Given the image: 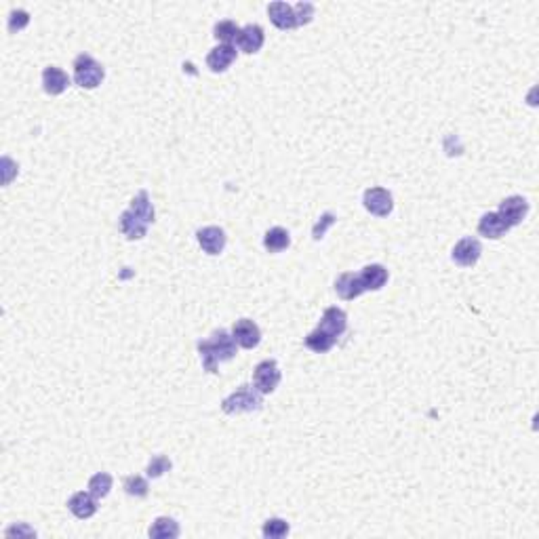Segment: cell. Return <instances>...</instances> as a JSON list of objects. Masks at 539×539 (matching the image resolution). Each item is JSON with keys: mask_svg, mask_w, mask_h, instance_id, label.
Returning a JSON list of instances; mask_svg holds the SVG:
<instances>
[{"mask_svg": "<svg viewBox=\"0 0 539 539\" xmlns=\"http://www.w3.org/2000/svg\"><path fill=\"white\" fill-rule=\"evenodd\" d=\"M264 42H266V34H264V28H262V25H255V23L240 28V32H238V38H236V47H238L243 53H247V55H253V53H257V51L264 47Z\"/></svg>", "mask_w": 539, "mask_h": 539, "instance_id": "cell-10", "label": "cell"}, {"mask_svg": "<svg viewBox=\"0 0 539 539\" xmlns=\"http://www.w3.org/2000/svg\"><path fill=\"white\" fill-rule=\"evenodd\" d=\"M129 211H131V213H135L139 219H144L148 226H150V224H154V207H152L150 196H148V192H146V190H141V192H139V194L131 200Z\"/></svg>", "mask_w": 539, "mask_h": 539, "instance_id": "cell-22", "label": "cell"}, {"mask_svg": "<svg viewBox=\"0 0 539 539\" xmlns=\"http://www.w3.org/2000/svg\"><path fill=\"white\" fill-rule=\"evenodd\" d=\"M335 342H337V337H333V335H329L327 331H323V329L316 327L312 333H308V337H306V348L312 350V352H316V354H325V352H329V350L335 346Z\"/></svg>", "mask_w": 539, "mask_h": 539, "instance_id": "cell-20", "label": "cell"}, {"mask_svg": "<svg viewBox=\"0 0 539 539\" xmlns=\"http://www.w3.org/2000/svg\"><path fill=\"white\" fill-rule=\"evenodd\" d=\"M527 213H529V202H527V198H523V196L504 198L502 204H499V211H497V215H499L510 228L523 224V219L527 217Z\"/></svg>", "mask_w": 539, "mask_h": 539, "instance_id": "cell-7", "label": "cell"}, {"mask_svg": "<svg viewBox=\"0 0 539 539\" xmlns=\"http://www.w3.org/2000/svg\"><path fill=\"white\" fill-rule=\"evenodd\" d=\"M364 209L375 217H388L394 209L392 194L386 187H369L362 196Z\"/></svg>", "mask_w": 539, "mask_h": 539, "instance_id": "cell-4", "label": "cell"}, {"mask_svg": "<svg viewBox=\"0 0 539 539\" xmlns=\"http://www.w3.org/2000/svg\"><path fill=\"white\" fill-rule=\"evenodd\" d=\"M508 230H510V226L497 213H485L478 221V234L485 238H491V240L502 238Z\"/></svg>", "mask_w": 539, "mask_h": 539, "instance_id": "cell-15", "label": "cell"}, {"mask_svg": "<svg viewBox=\"0 0 539 539\" xmlns=\"http://www.w3.org/2000/svg\"><path fill=\"white\" fill-rule=\"evenodd\" d=\"M196 240L207 255H219L226 249V232L217 226H207L196 232Z\"/></svg>", "mask_w": 539, "mask_h": 539, "instance_id": "cell-9", "label": "cell"}, {"mask_svg": "<svg viewBox=\"0 0 539 539\" xmlns=\"http://www.w3.org/2000/svg\"><path fill=\"white\" fill-rule=\"evenodd\" d=\"M270 21L278 28V30H293L297 28V19L293 13V6L286 2H272L268 6Z\"/></svg>", "mask_w": 539, "mask_h": 539, "instance_id": "cell-14", "label": "cell"}, {"mask_svg": "<svg viewBox=\"0 0 539 539\" xmlns=\"http://www.w3.org/2000/svg\"><path fill=\"white\" fill-rule=\"evenodd\" d=\"M232 337L236 340V344H238L240 348L253 350V348H257L260 342H262V331H260V327H257L253 320L240 318V320H236L234 327H232Z\"/></svg>", "mask_w": 539, "mask_h": 539, "instance_id": "cell-8", "label": "cell"}, {"mask_svg": "<svg viewBox=\"0 0 539 539\" xmlns=\"http://www.w3.org/2000/svg\"><path fill=\"white\" fill-rule=\"evenodd\" d=\"M112 482L114 480H112V476L108 472H99V474L91 476L89 493L93 497H97V499H103V497H108V493L112 489Z\"/></svg>", "mask_w": 539, "mask_h": 539, "instance_id": "cell-24", "label": "cell"}, {"mask_svg": "<svg viewBox=\"0 0 539 539\" xmlns=\"http://www.w3.org/2000/svg\"><path fill=\"white\" fill-rule=\"evenodd\" d=\"M238 32H240V28H238L234 21H230V19L219 21V23L213 28V36H215L221 45H230L232 40H236V38H238Z\"/></svg>", "mask_w": 539, "mask_h": 539, "instance_id": "cell-25", "label": "cell"}, {"mask_svg": "<svg viewBox=\"0 0 539 539\" xmlns=\"http://www.w3.org/2000/svg\"><path fill=\"white\" fill-rule=\"evenodd\" d=\"M335 291L342 299L350 301V299H357L364 293V286L360 282L359 274H352V272H346L342 274L337 280H335Z\"/></svg>", "mask_w": 539, "mask_h": 539, "instance_id": "cell-17", "label": "cell"}, {"mask_svg": "<svg viewBox=\"0 0 539 539\" xmlns=\"http://www.w3.org/2000/svg\"><path fill=\"white\" fill-rule=\"evenodd\" d=\"M236 62V49L232 45H219L209 51L207 66L211 72H226Z\"/></svg>", "mask_w": 539, "mask_h": 539, "instance_id": "cell-11", "label": "cell"}, {"mask_svg": "<svg viewBox=\"0 0 539 539\" xmlns=\"http://www.w3.org/2000/svg\"><path fill=\"white\" fill-rule=\"evenodd\" d=\"M122 485H124V491H127L131 497H146V495H148V489H150V487H148V480H146L144 476H137V474H135V476H127Z\"/></svg>", "mask_w": 539, "mask_h": 539, "instance_id": "cell-26", "label": "cell"}, {"mask_svg": "<svg viewBox=\"0 0 539 539\" xmlns=\"http://www.w3.org/2000/svg\"><path fill=\"white\" fill-rule=\"evenodd\" d=\"M280 383V369L274 360H264L253 371V386L262 394H272Z\"/></svg>", "mask_w": 539, "mask_h": 539, "instance_id": "cell-6", "label": "cell"}, {"mask_svg": "<svg viewBox=\"0 0 539 539\" xmlns=\"http://www.w3.org/2000/svg\"><path fill=\"white\" fill-rule=\"evenodd\" d=\"M28 23H30V13L28 11H23V8L11 11V15H8V32L11 34L21 32Z\"/></svg>", "mask_w": 539, "mask_h": 539, "instance_id": "cell-29", "label": "cell"}, {"mask_svg": "<svg viewBox=\"0 0 539 539\" xmlns=\"http://www.w3.org/2000/svg\"><path fill=\"white\" fill-rule=\"evenodd\" d=\"M480 253H482V247H480L478 238L465 236V238H461V240L453 247L451 260H453L457 266H461V268H472V266L478 264Z\"/></svg>", "mask_w": 539, "mask_h": 539, "instance_id": "cell-5", "label": "cell"}, {"mask_svg": "<svg viewBox=\"0 0 539 539\" xmlns=\"http://www.w3.org/2000/svg\"><path fill=\"white\" fill-rule=\"evenodd\" d=\"M333 224H335V215H333V213H325V215L318 219V224L314 226V230H312V236H314V240H320V238L327 234V230H329Z\"/></svg>", "mask_w": 539, "mask_h": 539, "instance_id": "cell-31", "label": "cell"}, {"mask_svg": "<svg viewBox=\"0 0 539 539\" xmlns=\"http://www.w3.org/2000/svg\"><path fill=\"white\" fill-rule=\"evenodd\" d=\"M289 245H291V236H289V232H286L284 228H280V226L268 230L266 236H264V247L268 249L270 253H280V251H284Z\"/></svg>", "mask_w": 539, "mask_h": 539, "instance_id": "cell-23", "label": "cell"}, {"mask_svg": "<svg viewBox=\"0 0 539 539\" xmlns=\"http://www.w3.org/2000/svg\"><path fill=\"white\" fill-rule=\"evenodd\" d=\"M262 533H264V538L266 539L284 538V535L289 533V523L282 521V518H270V521H266Z\"/></svg>", "mask_w": 539, "mask_h": 539, "instance_id": "cell-27", "label": "cell"}, {"mask_svg": "<svg viewBox=\"0 0 539 539\" xmlns=\"http://www.w3.org/2000/svg\"><path fill=\"white\" fill-rule=\"evenodd\" d=\"M359 276L362 286H364V291H379V289L388 282V270L383 268L381 264L364 266Z\"/></svg>", "mask_w": 539, "mask_h": 539, "instance_id": "cell-19", "label": "cell"}, {"mask_svg": "<svg viewBox=\"0 0 539 539\" xmlns=\"http://www.w3.org/2000/svg\"><path fill=\"white\" fill-rule=\"evenodd\" d=\"M318 329L327 331L333 337H340L348 329V314L344 310H340V308H329V310H325Z\"/></svg>", "mask_w": 539, "mask_h": 539, "instance_id": "cell-12", "label": "cell"}, {"mask_svg": "<svg viewBox=\"0 0 539 539\" xmlns=\"http://www.w3.org/2000/svg\"><path fill=\"white\" fill-rule=\"evenodd\" d=\"M97 497H93L89 491H79L68 499V510L76 516V518H91L97 512Z\"/></svg>", "mask_w": 539, "mask_h": 539, "instance_id": "cell-13", "label": "cell"}, {"mask_svg": "<svg viewBox=\"0 0 539 539\" xmlns=\"http://www.w3.org/2000/svg\"><path fill=\"white\" fill-rule=\"evenodd\" d=\"M236 340L219 329L211 335V340H204V342H198V354H200V360H202V366L204 371L209 373H217V364L219 362H228L236 357Z\"/></svg>", "mask_w": 539, "mask_h": 539, "instance_id": "cell-1", "label": "cell"}, {"mask_svg": "<svg viewBox=\"0 0 539 539\" xmlns=\"http://www.w3.org/2000/svg\"><path fill=\"white\" fill-rule=\"evenodd\" d=\"M169 470H171V459L165 457V455H154V457L150 459L148 468H146V472H148L150 478H161V476H163L165 472H169Z\"/></svg>", "mask_w": 539, "mask_h": 539, "instance_id": "cell-28", "label": "cell"}, {"mask_svg": "<svg viewBox=\"0 0 539 539\" xmlns=\"http://www.w3.org/2000/svg\"><path fill=\"white\" fill-rule=\"evenodd\" d=\"M68 85H70V79H68V74L62 68H57V66L45 68V72H42V89L47 91L49 95H62L64 91L68 89Z\"/></svg>", "mask_w": 539, "mask_h": 539, "instance_id": "cell-16", "label": "cell"}, {"mask_svg": "<svg viewBox=\"0 0 539 539\" xmlns=\"http://www.w3.org/2000/svg\"><path fill=\"white\" fill-rule=\"evenodd\" d=\"M74 83L83 89H97L103 79H105V70L99 62H95L91 55L83 53L74 59Z\"/></svg>", "mask_w": 539, "mask_h": 539, "instance_id": "cell-3", "label": "cell"}, {"mask_svg": "<svg viewBox=\"0 0 539 539\" xmlns=\"http://www.w3.org/2000/svg\"><path fill=\"white\" fill-rule=\"evenodd\" d=\"M120 232H122L129 240H139V238H144V236L148 234V224L127 209V211L120 215Z\"/></svg>", "mask_w": 539, "mask_h": 539, "instance_id": "cell-18", "label": "cell"}, {"mask_svg": "<svg viewBox=\"0 0 539 539\" xmlns=\"http://www.w3.org/2000/svg\"><path fill=\"white\" fill-rule=\"evenodd\" d=\"M148 535L154 539H175L180 538V525L169 516H161L152 523Z\"/></svg>", "mask_w": 539, "mask_h": 539, "instance_id": "cell-21", "label": "cell"}, {"mask_svg": "<svg viewBox=\"0 0 539 539\" xmlns=\"http://www.w3.org/2000/svg\"><path fill=\"white\" fill-rule=\"evenodd\" d=\"M257 409H262V392L255 386H240L221 402V411L226 415L253 413Z\"/></svg>", "mask_w": 539, "mask_h": 539, "instance_id": "cell-2", "label": "cell"}, {"mask_svg": "<svg viewBox=\"0 0 539 539\" xmlns=\"http://www.w3.org/2000/svg\"><path fill=\"white\" fill-rule=\"evenodd\" d=\"M293 13H295V19H297V25H306L312 21L314 17V4L312 2H297L293 6Z\"/></svg>", "mask_w": 539, "mask_h": 539, "instance_id": "cell-30", "label": "cell"}]
</instances>
